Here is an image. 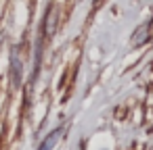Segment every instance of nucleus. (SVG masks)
I'll return each instance as SVG.
<instances>
[{
    "label": "nucleus",
    "instance_id": "2",
    "mask_svg": "<svg viewBox=\"0 0 153 150\" xmlns=\"http://www.w3.org/2000/svg\"><path fill=\"white\" fill-rule=\"evenodd\" d=\"M55 23H57V17H55V9H48V15H46V23H44V34H46V36H53V34H55Z\"/></svg>",
    "mask_w": 153,
    "mask_h": 150
},
{
    "label": "nucleus",
    "instance_id": "4",
    "mask_svg": "<svg viewBox=\"0 0 153 150\" xmlns=\"http://www.w3.org/2000/svg\"><path fill=\"white\" fill-rule=\"evenodd\" d=\"M147 31H149V23H145L140 29H136V36L132 38V44L134 46H138V44H143L145 40H147Z\"/></svg>",
    "mask_w": 153,
    "mask_h": 150
},
{
    "label": "nucleus",
    "instance_id": "1",
    "mask_svg": "<svg viewBox=\"0 0 153 150\" xmlns=\"http://www.w3.org/2000/svg\"><path fill=\"white\" fill-rule=\"evenodd\" d=\"M61 131H63V129H55L53 133H48V138L40 144V148H38V150H53V148H55V144H57V142H59V138H61Z\"/></svg>",
    "mask_w": 153,
    "mask_h": 150
},
{
    "label": "nucleus",
    "instance_id": "3",
    "mask_svg": "<svg viewBox=\"0 0 153 150\" xmlns=\"http://www.w3.org/2000/svg\"><path fill=\"white\" fill-rule=\"evenodd\" d=\"M13 81H15V86H19V81H21V61H19L17 52L13 54Z\"/></svg>",
    "mask_w": 153,
    "mask_h": 150
}]
</instances>
